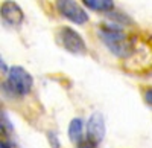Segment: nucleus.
Wrapping results in <instances>:
<instances>
[{"label": "nucleus", "mask_w": 152, "mask_h": 148, "mask_svg": "<svg viewBox=\"0 0 152 148\" xmlns=\"http://www.w3.org/2000/svg\"><path fill=\"white\" fill-rule=\"evenodd\" d=\"M97 35L114 57L128 58L134 52L132 43L128 38V35L125 34V31L122 29L120 24H116V23L100 24L97 29Z\"/></svg>", "instance_id": "f257e3e1"}, {"label": "nucleus", "mask_w": 152, "mask_h": 148, "mask_svg": "<svg viewBox=\"0 0 152 148\" xmlns=\"http://www.w3.org/2000/svg\"><path fill=\"white\" fill-rule=\"evenodd\" d=\"M6 90L15 96H26L34 87V78L21 66H12L6 77Z\"/></svg>", "instance_id": "f03ea898"}, {"label": "nucleus", "mask_w": 152, "mask_h": 148, "mask_svg": "<svg viewBox=\"0 0 152 148\" xmlns=\"http://www.w3.org/2000/svg\"><path fill=\"white\" fill-rule=\"evenodd\" d=\"M55 38L62 49H66L73 55H85L88 52V47L82 35L70 26H59L55 34Z\"/></svg>", "instance_id": "7ed1b4c3"}, {"label": "nucleus", "mask_w": 152, "mask_h": 148, "mask_svg": "<svg viewBox=\"0 0 152 148\" xmlns=\"http://www.w3.org/2000/svg\"><path fill=\"white\" fill-rule=\"evenodd\" d=\"M58 12L75 24H85L88 21L87 11L76 2V0H55Z\"/></svg>", "instance_id": "20e7f679"}, {"label": "nucleus", "mask_w": 152, "mask_h": 148, "mask_svg": "<svg viewBox=\"0 0 152 148\" xmlns=\"http://www.w3.org/2000/svg\"><path fill=\"white\" fill-rule=\"evenodd\" d=\"M105 138V121L102 113L94 112L91 113V116L88 118L87 122V138L90 142H93L96 147L104 141Z\"/></svg>", "instance_id": "39448f33"}, {"label": "nucleus", "mask_w": 152, "mask_h": 148, "mask_svg": "<svg viewBox=\"0 0 152 148\" xmlns=\"http://www.w3.org/2000/svg\"><path fill=\"white\" fill-rule=\"evenodd\" d=\"M0 15L2 20L9 24V26H20L24 20V12L20 8L18 3L12 2V0H5L0 8Z\"/></svg>", "instance_id": "423d86ee"}, {"label": "nucleus", "mask_w": 152, "mask_h": 148, "mask_svg": "<svg viewBox=\"0 0 152 148\" xmlns=\"http://www.w3.org/2000/svg\"><path fill=\"white\" fill-rule=\"evenodd\" d=\"M82 133H84V122L81 118H73L69 124V139L70 142L78 145L82 141Z\"/></svg>", "instance_id": "0eeeda50"}, {"label": "nucleus", "mask_w": 152, "mask_h": 148, "mask_svg": "<svg viewBox=\"0 0 152 148\" xmlns=\"http://www.w3.org/2000/svg\"><path fill=\"white\" fill-rule=\"evenodd\" d=\"M82 3L96 12H110L114 8V0H82Z\"/></svg>", "instance_id": "6e6552de"}, {"label": "nucleus", "mask_w": 152, "mask_h": 148, "mask_svg": "<svg viewBox=\"0 0 152 148\" xmlns=\"http://www.w3.org/2000/svg\"><path fill=\"white\" fill-rule=\"evenodd\" d=\"M47 141H49V145L52 147V148H59L61 147L59 139H58L55 131H47Z\"/></svg>", "instance_id": "1a4fd4ad"}, {"label": "nucleus", "mask_w": 152, "mask_h": 148, "mask_svg": "<svg viewBox=\"0 0 152 148\" xmlns=\"http://www.w3.org/2000/svg\"><path fill=\"white\" fill-rule=\"evenodd\" d=\"M143 99H145V102H146L148 105L152 107V85L143 89Z\"/></svg>", "instance_id": "9d476101"}, {"label": "nucleus", "mask_w": 152, "mask_h": 148, "mask_svg": "<svg viewBox=\"0 0 152 148\" xmlns=\"http://www.w3.org/2000/svg\"><path fill=\"white\" fill-rule=\"evenodd\" d=\"M76 148H96V145L93 142H90L88 139H82L78 145H76Z\"/></svg>", "instance_id": "9b49d317"}, {"label": "nucleus", "mask_w": 152, "mask_h": 148, "mask_svg": "<svg viewBox=\"0 0 152 148\" xmlns=\"http://www.w3.org/2000/svg\"><path fill=\"white\" fill-rule=\"evenodd\" d=\"M0 148H18L15 144H12V142H8V141H5V142H2L0 144Z\"/></svg>", "instance_id": "f8f14e48"}]
</instances>
